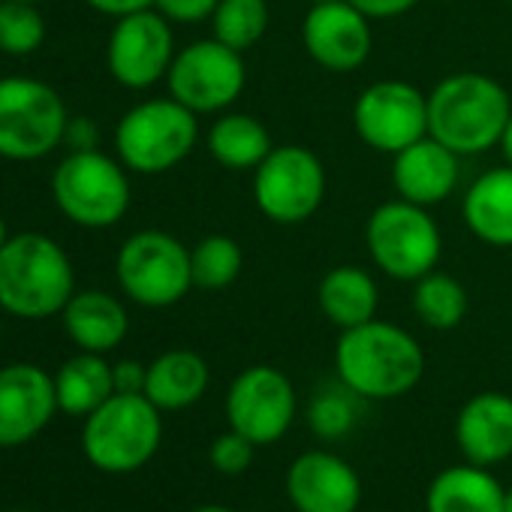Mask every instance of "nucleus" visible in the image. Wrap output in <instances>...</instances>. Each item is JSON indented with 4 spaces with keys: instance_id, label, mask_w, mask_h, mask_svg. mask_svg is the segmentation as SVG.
Wrapping results in <instances>:
<instances>
[{
    "instance_id": "26",
    "label": "nucleus",
    "mask_w": 512,
    "mask_h": 512,
    "mask_svg": "<svg viewBox=\"0 0 512 512\" xmlns=\"http://www.w3.org/2000/svg\"><path fill=\"white\" fill-rule=\"evenodd\" d=\"M55 395L58 410H64L67 416H91L100 404H106L115 395L112 365L103 359V353L82 350L58 368Z\"/></svg>"
},
{
    "instance_id": "33",
    "label": "nucleus",
    "mask_w": 512,
    "mask_h": 512,
    "mask_svg": "<svg viewBox=\"0 0 512 512\" xmlns=\"http://www.w3.org/2000/svg\"><path fill=\"white\" fill-rule=\"evenodd\" d=\"M220 0H154V10L178 25H196L214 16Z\"/></svg>"
},
{
    "instance_id": "9",
    "label": "nucleus",
    "mask_w": 512,
    "mask_h": 512,
    "mask_svg": "<svg viewBox=\"0 0 512 512\" xmlns=\"http://www.w3.org/2000/svg\"><path fill=\"white\" fill-rule=\"evenodd\" d=\"M55 205L85 229H109L130 208V178L103 151H70L52 175Z\"/></svg>"
},
{
    "instance_id": "15",
    "label": "nucleus",
    "mask_w": 512,
    "mask_h": 512,
    "mask_svg": "<svg viewBox=\"0 0 512 512\" xmlns=\"http://www.w3.org/2000/svg\"><path fill=\"white\" fill-rule=\"evenodd\" d=\"M302 43L314 64L332 73L359 70L374 46L371 19L350 0L314 4L302 22Z\"/></svg>"
},
{
    "instance_id": "44",
    "label": "nucleus",
    "mask_w": 512,
    "mask_h": 512,
    "mask_svg": "<svg viewBox=\"0 0 512 512\" xmlns=\"http://www.w3.org/2000/svg\"><path fill=\"white\" fill-rule=\"evenodd\" d=\"M16 512H34V509H16Z\"/></svg>"
},
{
    "instance_id": "36",
    "label": "nucleus",
    "mask_w": 512,
    "mask_h": 512,
    "mask_svg": "<svg viewBox=\"0 0 512 512\" xmlns=\"http://www.w3.org/2000/svg\"><path fill=\"white\" fill-rule=\"evenodd\" d=\"M350 4L374 22V19H398L410 13L419 0H350Z\"/></svg>"
},
{
    "instance_id": "13",
    "label": "nucleus",
    "mask_w": 512,
    "mask_h": 512,
    "mask_svg": "<svg viewBox=\"0 0 512 512\" xmlns=\"http://www.w3.org/2000/svg\"><path fill=\"white\" fill-rule=\"evenodd\" d=\"M353 127L377 154H398L428 136V94L401 79L374 82L356 97Z\"/></svg>"
},
{
    "instance_id": "43",
    "label": "nucleus",
    "mask_w": 512,
    "mask_h": 512,
    "mask_svg": "<svg viewBox=\"0 0 512 512\" xmlns=\"http://www.w3.org/2000/svg\"><path fill=\"white\" fill-rule=\"evenodd\" d=\"M22 4H40V0H22Z\"/></svg>"
},
{
    "instance_id": "41",
    "label": "nucleus",
    "mask_w": 512,
    "mask_h": 512,
    "mask_svg": "<svg viewBox=\"0 0 512 512\" xmlns=\"http://www.w3.org/2000/svg\"><path fill=\"white\" fill-rule=\"evenodd\" d=\"M7 238H10V232H7V223H4V217H0V247L7 244Z\"/></svg>"
},
{
    "instance_id": "24",
    "label": "nucleus",
    "mask_w": 512,
    "mask_h": 512,
    "mask_svg": "<svg viewBox=\"0 0 512 512\" xmlns=\"http://www.w3.org/2000/svg\"><path fill=\"white\" fill-rule=\"evenodd\" d=\"M317 305L335 329L347 332L377 317L380 290L362 266H335L317 287Z\"/></svg>"
},
{
    "instance_id": "37",
    "label": "nucleus",
    "mask_w": 512,
    "mask_h": 512,
    "mask_svg": "<svg viewBox=\"0 0 512 512\" xmlns=\"http://www.w3.org/2000/svg\"><path fill=\"white\" fill-rule=\"evenodd\" d=\"M88 7L103 13V16L121 19V16H130V13H139V10H151L154 0H88Z\"/></svg>"
},
{
    "instance_id": "4",
    "label": "nucleus",
    "mask_w": 512,
    "mask_h": 512,
    "mask_svg": "<svg viewBox=\"0 0 512 512\" xmlns=\"http://www.w3.org/2000/svg\"><path fill=\"white\" fill-rule=\"evenodd\" d=\"M163 410L145 395L115 392L91 416H85L82 449L85 458L103 473H133L145 467L163 440Z\"/></svg>"
},
{
    "instance_id": "8",
    "label": "nucleus",
    "mask_w": 512,
    "mask_h": 512,
    "mask_svg": "<svg viewBox=\"0 0 512 512\" xmlns=\"http://www.w3.org/2000/svg\"><path fill=\"white\" fill-rule=\"evenodd\" d=\"M61 94L37 79H0V157L31 163L52 154L67 136Z\"/></svg>"
},
{
    "instance_id": "1",
    "label": "nucleus",
    "mask_w": 512,
    "mask_h": 512,
    "mask_svg": "<svg viewBox=\"0 0 512 512\" xmlns=\"http://www.w3.org/2000/svg\"><path fill=\"white\" fill-rule=\"evenodd\" d=\"M338 380L362 401H392L413 392L425 374V353L419 341L386 320L341 332L335 344Z\"/></svg>"
},
{
    "instance_id": "14",
    "label": "nucleus",
    "mask_w": 512,
    "mask_h": 512,
    "mask_svg": "<svg viewBox=\"0 0 512 512\" xmlns=\"http://www.w3.org/2000/svg\"><path fill=\"white\" fill-rule=\"evenodd\" d=\"M106 61L112 79L130 91H145L166 79L175 61V34L172 22L154 7L121 16L112 28Z\"/></svg>"
},
{
    "instance_id": "39",
    "label": "nucleus",
    "mask_w": 512,
    "mask_h": 512,
    "mask_svg": "<svg viewBox=\"0 0 512 512\" xmlns=\"http://www.w3.org/2000/svg\"><path fill=\"white\" fill-rule=\"evenodd\" d=\"M193 512H235L229 506H220V503H205V506H196Z\"/></svg>"
},
{
    "instance_id": "17",
    "label": "nucleus",
    "mask_w": 512,
    "mask_h": 512,
    "mask_svg": "<svg viewBox=\"0 0 512 512\" xmlns=\"http://www.w3.org/2000/svg\"><path fill=\"white\" fill-rule=\"evenodd\" d=\"M287 497L296 512H356L362 479L350 461L335 452H302L287 470Z\"/></svg>"
},
{
    "instance_id": "29",
    "label": "nucleus",
    "mask_w": 512,
    "mask_h": 512,
    "mask_svg": "<svg viewBox=\"0 0 512 512\" xmlns=\"http://www.w3.org/2000/svg\"><path fill=\"white\" fill-rule=\"evenodd\" d=\"M244 269L241 244L232 235H205L196 247H190V272L193 287L199 290H226L238 281Z\"/></svg>"
},
{
    "instance_id": "34",
    "label": "nucleus",
    "mask_w": 512,
    "mask_h": 512,
    "mask_svg": "<svg viewBox=\"0 0 512 512\" xmlns=\"http://www.w3.org/2000/svg\"><path fill=\"white\" fill-rule=\"evenodd\" d=\"M112 380H115V392H121V395H145L148 365H142L136 359H121L112 365Z\"/></svg>"
},
{
    "instance_id": "21",
    "label": "nucleus",
    "mask_w": 512,
    "mask_h": 512,
    "mask_svg": "<svg viewBox=\"0 0 512 512\" xmlns=\"http://www.w3.org/2000/svg\"><path fill=\"white\" fill-rule=\"evenodd\" d=\"M61 314H64L67 335L85 353L115 350L127 338V329H130L127 308L103 290L73 293V299L67 302Z\"/></svg>"
},
{
    "instance_id": "40",
    "label": "nucleus",
    "mask_w": 512,
    "mask_h": 512,
    "mask_svg": "<svg viewBox=\"0 0 512 512\" xmlns=\"http://www.w3.org/2000/svg\"><path fill=\"white\" fill-rule=\"evenodd\" d=\"M503 512H512V485H509L506 494H503Z\"/></svg>"
},
{
    "instance_id": "22",
    "label": "nucleus",
    "mask_w": 512,
    "mask_h": 512,
    "mask_svg": "<svg viewBox=\"0 0 512 512\" xmlns=\"http://www.w3.org/2000/svg\"><path fill=\"white\" fill-rule=\"evenodd\" d=\"M506 488L479 464H452L440 470L425 491V512H503Z\"/></svg>"
},
{
    "instance_id": "19",
    "label": "nucleus",
    "mask_w": 512,
    "mask_h": 512,
    "mask_svg": "<svg viewBox=\"0 0 512 512\" xmlns=\"http://www.w3.org/2000/svg\"><path fill=\"white\" fill-rule=\"evenodd\" d=\"M455 443L464 461L479 467L512 458V398L506 392H479L467 398L455 419Z\"/></svg>"
},
{
    "instance_id": "32",
    "label": "nucleus",
    "mask_w": 512,
    "mask_h": 512,
    "mask_svg": "<svg viewBox=\"0 0 512 512\" xmlns=\"http://www.w3.org/2000/svg\"><path fill=\"white\" fill-rule=\"evenodd\" d=\"M253 452H256V446L244 434L229 428L226 434L214 437V443L208 449V461L223 476H241L253 464Z\"/></svg>"
},
{
    "instance_id": "42",
    "label": "nucleus",
    "mask_w": 512,
    "mask_h": 512,
    "mask_svg": "<svg viewBox=\"0 0 512 512\" xmlns=\"http://www.w3.org/2000/svg\"><path fill=\"white\" fill-rule=\"evenodd\" d=\"M308 4L314 7V4H332V0H308Z\"/></svg>"
},
{
    "instance_id": "35",
    "label": "nucleus",
    "mask_w": 512,
    "mask_h": 512,
    "mask_svg": "<svg viewBox=\"0 0 512 512\" xmlns=\"http://www.w3.org/2000/svg\"><path fill=\"white\" fill-rule=\"evenodd\" d=\"M64 142L70 151H97L100 148V127L91 118H70Z\"/></svg>"
},
{
    "instance_id": "11",
    "label": "nucleus",
    "mask_w": 512,
    "mask_h": 512,
    "mask_svg": "<svg viewBox=\"0 0 512 512\" xmlns=\"http://www.w3.org/2000/svg\"><path fill=\"white\" fill-rule=\"evenodd\" d=\"M247 70L241 52L223 46L220 40H196L175 52L166 73L169 97L196 115L226 112L244 91Z\"/></svg>"
},
{
    "instance_id": "10",
    "label": "nucleus",
    "mask_w": 512,
    "mask_h": 512,
    "mask_svg": "<svg viewBox=\"0 0 512 512\" xmlns=\"http://www.w3.org/2000/svg\"><path fill=\"white\" fill-rule=\"evenodd\" d=\"M326 199V166L305 145H275L253 169V202L278 226L311 220Z\"/></svg>"
},
{
    "instance_id": "25",
    "label": "nucleus",
    "mask_w": 512,
    "mask_h": 512,
    "mask_svg": "<svg viewBox=\"0 0 512 512\" xmlns=\"http://www.w3.org/2000/svg\"><path fill=\"white\" fill-rule=\"evenodd\" d=\"M205 142H208L211 160L232 172H253L275 148L266 124L253 115H244V112L220 115L211 124Z\"/></svg>"
},
{
    "instance_id": "31",
    "label": "nucleus",
    "mask_w": 512,
    "mask_h": 512,
    "mask_svg": "<svg viewBox=\"0 0 512 512\" xmlns=\"http://www.w3.org/2000/svg\"><path fill=\"white\" fill-rule=\"evenodd\" d=\"M46 40V19L34 4L0 0V52L31 55Z\"/></svg>"
},
{
    "instance_id": "3",
    "label": "nucleus",
    "mask_w": 512,
    "mask_h": 512,
    "mask_svg": "<svg viewBox=\"0 0 512 512\" xmlns=\"http://www.w3.org/2000/svg\"><path fill=\"white\" fill-rule=\"evenodd\" d=\"M512 115L506 88L485 73H452L428 94V136L458 157L497 148Z\"/></svg>"
},
{
    "instance_id": "27",
    "label": "nucleus",
    "mask_w": 512,
    "mask_h": 512,
    "mask_svg": "<svg viewBox=\"0 0 512 512\" xmlns=\"http://www.w3.org/2000/svg\"><path fill=\"white\" fill-rule=\"evenodd\" d=\"M413 311L422 326L434 332H449L467 317V290L458 278L446 272H428L413 281Z\"/></svg>"
},
{
    "instance_id": "30",
    "label": "nucleus",
    "mask_w": 512,
    "mask_h": 512,
    "mask_svg": "<svg viewBox=\"0 0 512 512\" xmlns=\"http://www.w3.org/2000/svg\"><path fill=\"white\" fill-rule=\"evenodd\" d=\"M359 395L350 392L341 380L338 386H323L308 407V425L323 440H338L353 431L359 419Z\"/></svg>"
},
{
    "instance_id": "18",
    "label": "nucleus",
    "mask_w": 512,
    "mask_h": 512,
    "mask_svg": "<svg viewBox=\"0 0 512 512\" xmlns=\"http://www.w3.org/2000/svg\"><path fill=\"white\" fill-rule=\"evenodd\" d=\"M461 178V157L437 142L434 136H422L404 151L392 154V187L398 199H407L422 208H434L446 202Z\"/></svg>"
},
{
    "instance_id": "16",
    "label": "nucleus",
    "mask_w": 512,
    "mask_h": 512,
    "mask_svg": "<svg viewBox=\"0 0 512 512\" xmlns=\"http://www.w3.org/2000/svg\"><path fill=\"white\" fill-rule=\"evenodd\" d=\"M58 413L55 377L31 362L0 368V449L34 440Z\"/></svg>"
},
{
    "instance_id": "7",
    "label": "nucleus",
    "mask_w": 512,
    "mask_h": 512,
    "mask_svg": "<svg viewBox=\"0 0 512 512\" xmlns=\"http://www.w3.org/2000/svg\"><path fill=\"white\" fill-rule=\"evenodd\" d=\"M115 278L142 308H172L193 290L190 247L163 229L133 232L115 260Z\"/></svg>"
},
{
    "instance_id": "28",
    "label": "nucleus",
    "mask_w": 512,
    "mask_h": 512,
    "mask_svg": "<svg viewBox=\"0 0 512 512\" xmlns=\"http://www.w3.org/2000/svg\"><path fill=\"white\" fill-rule=\"evenodd\" d=\"M269 31L266 0H220L211 16V37L235 52H247Z\"/></svg>"
},
{
    "instance_id": "38",
    "label": "nucleus",
    "mask_w": 512,
    "mask_h": 512,
    "mask_svg": "<svg viewBox=\"0 0 512 512\" xmlns=\"http://www.w3.org/2000/svg\"><path fill=\"white\" fill-rule=\"evenodd\" d=\"M497 148H500V154H503V163L512 166V115H509V121H506V127H503V136H500Z\"/></svg>"
},
{
    "instance_id": "20",
    "label": "nucleus",
    "mask_w": 512,
    "mask_h": 512,
    "mask_svg": "<svg viewBox=\"0 0 512 512\" xmlns=\"http://www.w3.org/2000/svg\"><path fill=\"white\" fill-rule=\"evenodd\" d=\"M467 229L488 247H512V166L482 172L461 199Z\"/></svg>"
},
{
    "instance_id": "5",
    "label": "nucleus",
    "mask_w": 512,
    "mask_h": 512,
    "mask_svg": "<svg viewBox=\"0 0 512 512\" xmlns=\"http://www.w3.org/2000/svg\"><path fill=\"white\" fill-rule=\"evenodd\" d=\"M371 263L392 281H419L434 272L443 256V235L428 208L407 199L377 205L365 223Z\"/></svg>"
},
{
    "instance_id": "6",
    "label": "nucleus",
    "mask_w": 512,
    "mask_h": 512,
    "mask_svg": "<svg viewBox=\"0 0 512 512\" xmlns=\"http://www.w3.org/2000/svg\"><path fill=\"white\" fill-rule=\"evenodd\" d=\"M199 139L196 112L172 97L133 106L115 127L118 160L139 175H160L190 157Z\"/></svg>"
},
{
    "instance_id": "2",
    "label": "nucleus",
    "mask_w": 512,
    "mask_h": 512,
    "mask_svg": "<svg viewBox=\"0 0 512 512\" xmlns=\"http://www.w3.org/2000/svg\"><path fill=\"white\" fill-rule=\"evenodd\" d=\"M76 293L73 263L43 232L10 235L0 247V308L19 320H46L67 308Z\"/></svg>"
},
{
    "instance_id": "12",
    "label": "nucleus",
    "mask_w": 512,
    "mask_h": 512,
    "mask_svg": "<svg viewBox=\"0 0 512 512\" xmlns=\"http://www.w3.org/2000/svg\"><path fill=\"white\" fill-rule=\"evenodd\" d=\"M293 380L272 365H250L226 389V422L253 446L278 443L296 419Z\"/></svg>"
},
{
    "instance_id": "23",
    "label": "nucleus",
    "mask_w": 512,
    "mask_h": 512,
    "mask_svg": "<svg viewBox=\"0 0 512 512\" xmlns=\"http://www.w3.org/2000/svg\"><path fill=\"white\" fill-rule=\"evenodd\" d=\"M211 383L208 362L193 353V350H166L148 365V380H145V398L163 410H187L193 407Z\"/></svg>"
}]
</instances>
